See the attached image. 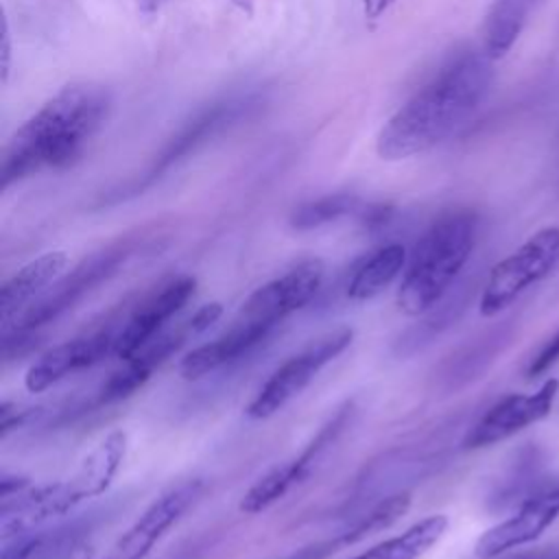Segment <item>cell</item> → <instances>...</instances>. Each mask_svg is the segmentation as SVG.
Instances as JSON below:
<instances>
[{
	"label": "cell",
	"instance_id": "6da1fadb",
	"mask_svg": "<svg viewBox=\"0 0 559 559\" xmlns=\"http://www.w3.org/2000/svg\"><path fill=\"white\" fill-rule=\"evenodd\" d=\"M491 79V59L485 52L465 50L450 59L382 124L378 155L400 162L443 144L480 107Z\"/></svg>",
	"mask_w": 559,
	"mask_h": 559
},
{
	"label": "cell",
	"instance_id": "7a4b0ae2",
	"mask_svg": "<svg viewBox=\"0 0 559 559\" xmlns=\"http://www.w3.org/2000/svg\"><path fill=\"white\" fill-rule=\"evenodd\" d=\"M111 98L103 85L72 83L52 94L9 138L0 181L11 183L44 168H66L103 127Z\"/></svg>",
	"mask_w": 559,
	"mask_h": 559
},
{
	"label": "cell",
	"instance_id": "3957f363",
	"mask_svg": "<svg viewBox=\"0 0 559 559\" xmlns=\"http://www.w3.org/2000/svg\"><path fill=\"white\" fill-rule=\"evenodd\" d=\"M478 218L456 210L437 218L415 242L397 288V308L406 317L432 310L452 288L476 245Z\"/></svg>",
	"mask_w": 559,
	"mask_h": 559
},
{
	"label": "cell",
	"instance_id": "277c9868",
	"mask_svg": "<svg viewBox=\"0 0 559 559\" xmlns=\"http://www.w3.org/2000/svg\"><path fill=\"white\" fill-rule=\"evenodd\" d=\"M559 264V227L548 225L491 266L480 295V314L496 317L522 293L546 280Z\"/></svg>",
	"mask_w": 559,
	"mask_h": 559
},
{
	"label": "cell",
	"instance_id": "5b68a950",
	"mask_svg": "<svg viewBox=\"0 0 559 559\" xmlns=\"http://www.w3.org/2000/svg\"><path fill=\"white\" fill-rule=\"evenodd\" d=\"M138 240L124 238L118 240L103 251L85 258L79 266H74L63 280H59L50 293H46L37 304H31L13 325H7L2 334H28L31 330L57 319L70 306H74L81 297H85L92 288H96L103 280L111 277L135 251Z\"/></svg>",
	"mask_w": 559,
	"mask_h": 559
},
{
	"label": "cell",
	"instance_id": "8992f818",
	"mask_svg": "<svg viewBox=\"0 0 559 559\" xmlns=\"http://www.w3.org/2000/svg\"><path fill=\"white\" fill-rule=\"evenodd\" d=\"M354 338L352 328H336L325 336L312 341L301 352L284 360L258 389L253 400L247 406V417L251 419H266L282 411L293 397H297L314 376L332 362L338 354H343Z\"/></svg>",
	"mask_w": 559,
	"mask_h": 559
},
{
	"label": "cell",
	"instance_id": "52a82bcc",
	"mask_svg": "<svg viewBox=\"0 0 559 559\" xmlns=\"http://www.w3.org/2000/svg\"><path fill=\"white\" fill-rule=\"evenodd\" d=\"M559 518V476L533 489L502 522L487 528L474 544L478 559H493L544 535Z\"/></svg>",
	"mask_w": 559,
	"mask_h": 559
},
{
	"label": "cell",
	"instance_id": "ba28073f",
	"mask_svg": "<svg viewBox=\"0 0 559 559\" xmlns=\"http://www.w3.org/2000/svg\"><path fill=\"white\" fill-rule=\"evenodd\" d=\"M323 273L325 266L319 258L299 260L286 273L255 288L242 304L236 319L275 328L314 297L323 282Z\"/></svg>",
	"mask_w": 559,
	"mask_h": 559
},
{
	"label": "cell",
	"instance_id": "9c48e42d",
	"mask_svg": "<svg viewBox=\"0 0 559 559\" xmlns=\"http://www.w3.org/2000/svg\"><path fill=\"white\" fill-rule=\"evenodd\" d=\"M559 393V380L548 378L533 393H511L496 402L463 437L465 450H478L500 443L520 430L546 419Z\"/></svg>",
	"mask_w": 559,
	"mask_h": 559
},
{
	"label": "cell",
	"instance_id": "30bf717a",
	"mask_svg": "<svg viewBox=\"0 0 559 559\" xmlns=\"http://www.w3.org/2000/svg\"><path fill=\"white\" fill-rule=\"evenodd\" d=\"M194 288L197 280L192 275H177L162 284L159 290H153L142 304H138V308L118 330L114 354L120 360L135 356L159 334L164 323L188 304V299L194 295Z\"/></svg>",
	"mask_w": 559,
	"mask_h": 559
},
{
	"label": "cell",
	"instance_id": "8fae6325",
	"mask_svg": "<svg viewBox=\"0 0 559 559\" xmlns=\"http://www.w3.org/2000/svg\"><path fill=\"white\" fill-rule=\"evenodd\" d=\"M203 491L201 480H188L157 498L109 548L103 559H144L162 535L188 511Z\"/></svg>",
	"mask_w": 559,
	"mask_h": 559
},
{
	"label": "cell",
	"instance_id": "7c38bea8",
	"mask_svg": "<svg viewBox=\"0 0 559 559\" xmlns=\"http://www.w3.org/2000/svg\"><path fill=\"white\" fill-rule=\"evenodd\" d=\"M116 336L118 332L107 328L85 336H76L44 352L24 376L26 391L41 393L57 384L59 380H63L66 376L94 367L116 349Z\"/></svg>",
	"mask_w": 559,
	"mask_h": 559
},
{
	"label": "cell",
	"instance_id": "4fadbf2b",
	"mask_svg": "<svg viewBox=\"0 0 559 559\" xmlns=\"http://www.w3.org/2000/svg\"><path fill=\"white\" fill-rule=\"evenodd\" d=\"M76 498L68 485V480L41 485V487H26L9 498H2L0 509V539H11L22 533H33L39 524L48 522L55 515L68 513L76 507Z\"/></svg>",
	"mask_w": 559,
	"mask_h": 559
},
{
	"label": "cell",
	"instance_id": "5bb4252c",
	"mask_svg": "<svg viewBox=\"0 0 559 559\" xmlns=\"http://www.w3.org/2000/svg\"><path fill=\"white\" fill-rule=\"evenodd\" d=\"M197 328L190 319L179 323L177 328L157 334L148 345H144L135 356L124 360V367L114 371L109 380L100 389V402H118L122 397H129L135 389H140L153 371L164 365L179 347L186 345L188 338L197 336Z\"/></svg>",
	"mask_w": 559,
	"mask_h": 559
},
{
	"label": "cell",
	"instance_id": "9a60e30c",
	"mask_svg": "<svg viewBox=\"0 0 559 559\" xmlns=\"http://www.w3.org/2000/svg\"><path fill=\"white\" fill-rule=\"evenodd\" d=\"M271 330L273 328L264 323L236 319L227 332L188 352L179 362V376L183 380H199L247 354L262 338H266Z\"/></svg>",
	"mask_w": 559,
	"mask_h": 559
},
{
	"label": "cell",
	"instance_id": "2e32d148",
	"mask_svg": "<svg viewBox=\"0 0 559 559\" xmlns=\"http://www.w3.org/2000/svg\"><path fill=\"white\" fill-rule=\"evenodd\" d=\"M68 262L70 258L61 249L44 251L35 260L26 262L17 273H13L2 284V290H0L2 330L11 325L28 308V304L66 271Z\"/></svg>",
	"mask_w": 559,
	"mask_h": 559
},
{
	"label": "cell",
	"instance_id": "e0dca14e",
	"mask_svg": "<svg viewBox=\"0 0 559 559\" xmlns=\"http://www.w3.org/2000/svg\"><path fill=\"white\" fill-rule=\"evenodd\" d=\"M127 452V435L116 428L107 432L79 463L76 472L68 478V485L76 498V502L85 498H96L105 493V489L116 478Z\"/></svg>",
	"mask_w": 559,
	"mask_h": 559
},
{
	"label": "cell",
	"instance_id": "ac0fdd59",
	"mask_svg": "<svg viewBox=\"0 0 559 559\" xmlns=\"http://www.w3.org/2000/svg\"><path fill=\"white\" fill-rule=\"evenodd\" d=\"M511 338V328L500 325L467 345H463L459 352H454L441 367V380L448 389H456L461 384H467L469 380L478 378L502 352V347Z\"/></svg>",
	"mask_w": 559,
	"mask_h": 559
},
{
	"label": "cell",
	"instance_id": "d6986e66",
	"mask_svg": "<svg viewBox=\"0 0 559 559\" xmlns=\"http://www.w3.org/2000/svg\"><path fill=\"white\" fill-rule=\"evenodd\" d=\"M406 262L408 253L400 242L376 249L354 269L347 284V297L354 301H367L380 295L406 269Z\"/></svg>",
	"mask_w": 559,
	"mask_h": 559
},
{
	"label": "cell",
	"instance_id": "ffe728a7",
	"mask_svg": "<svg viewBox=\"0 0 559 559\" xmlns=\"http://www.w3.org/2000/svg\"><path fill=\"white\" fill-rule=\"evenodd\" d=\"M539 0H496L483 24V52L496 61L518 41L531 11Z\"/></svg>",
	"mask_w": 559,
	"mask_h": 559
},
{
	"label": "cell",
	"instance_id": "44dd1931",
	"mask_svg": "<svg viewBox=\"0 0 559 559\" xmlns=\"http://www.w3.org/2000/svg\"><path fill=\"white\" fill-rule=\"evenodd\" d=\"M445 528L448 518L443 513H435L352 559H419L443 537Z\"/></svg>",
	"mask_w": 559,
	"mask_h": 559
},
{
	"label": "cell",
	"instance_id": "7402d4cb",
	"mask_svg": "<svg viewBox=\"0 0 559 559\" xmlns=\"http://www.w3.org/2000/svg\"><path fill=\"white\" fill-rule=\"evenodd\" d=\"M306 478V472L299 467L297 459H290L273 469H269L260 480H255L240 500V511L255 515L282 500L297 483Z\"/></svg>",
	"mask_w": 559,
	"mask_h": 559
},
{
	"label": "cell",
	"instance_id": "603a6c76",
	"mask_svg": "<svg viewBox=\"0 0 559 559\" xmlns=\"http://www.w3.org/2000/svg\"><path fill=\"white\" fill-rule=\"evenodd\" d=\"M358 207V199L349 192H334L319 197L314 201L301 203L290 214V227L306 231L321 225H328L332 221H338L345 214H352Z\"/></svg>",
	"mask_w": 559,
	"mask_h": 559
},
{
	"label": "cell",
	"instance_id": "cb8c5ba5",
	"mask_svg": "<svg viewBox=\"0 0 559 559\" xmlns=\"http://www.w3.org/2000/svg\"><path fill=\"white\" fill-rule=\"evenodd\" d=\"M240 105L238 103H229V105H218L212 111H207L205 116H201L199 120H194L179 138H175V142L168 146V151L162 155L159 166L157 168H166L173 162H177L181 155H186L190 148H194L199 142H203L207 135H212L218 127H223L225 122H229L236 114Z\"/></svg>",
	"mask_w": 559,
	"mask_h": 559
},
{
	"label": "cell",
	"instance_id": "d4e9b609",
	"mask_svg": "<svg viewBox=\"0 0 559 559\" xmlns=\"http://www.w3.org/2000/svg\"><path fill=\"white\" fill-rule=\"evenodd\" d=\"M408 507H411V493L406 491L380 500L367 515H362L356 524H352L347 531L338 535L343 539V546L356 544L373 533H380L382 528H389L408 511Z\"/></svg>",
	"mask_w": 559,
	"mask_h": 559
},
{
	"label": "cell",
	"instance_id": "484cf974",
	"mask_svg": "<svg viewBox=\"0 0 559 559\" xmlns=\"http://www.w3.org/2000/svg\"><path fill=\"white\" fill-rule=\"evenodd\" d=\"M465 301H467V299L461 297V295H454V297H450V299L443 297V299L437 304V312L428 310V312H426L428 317H426L424 321H419V325L411 328V330L404 334V338H400V349L411 347L408 352H415V349L421 347L424 343H430L443 328H448V325L459 317V312L465 308V306H463Z\"/></svg>",
	"mask_w": 559,
	"mask_h": 559
},
{
	"label": "cell",
	"instance_id": "4316f807",
	"mask_svg": "<svg viewBox=\"0 0 559 559\" xmlns=\"http://www.w3.org/2000/svg\"><path fill=\"white\" fill-rule=\"evenodd\" d=\"M44 535L39 533H22L2 542V559H35Z\"/></svg>",
	"mask_w": 559,
	"mask_h": 559
},
{
	"label": "cell",
	"instance_id": "83f0119b",
	"mask_svg": "<svg viewBox=\"0 0 559 559\" xmlns=\"http://www.w3.org/2000/svg\"><path fill=\"white\" fill-rule=\"evenodd\" d=\"M557 362H559V330L550 338H546V343L531 358V362L526 367V378H537V376L546 373Z\"/></svg>",
	"mask_w": 559,
	"mask_h": 559
},
{
	"label": "cell",
	"instance_id": "f1b7e54d",
	"mask_svg": "<svg viewBox=\"0 0 559 559\" xmlns=\"http://www.w3.org/2000/svg\"><path fill=\"white\" fill-rule=\"evenodd\" d=\"M31 415H33V408H26V406H20V404H13V402L4 400L0 404V435H2V439L11 430L20 428Z\"/></svg>",
	"mask_w": 559,
	"mask_h": 559
},
{
	"label": "cell",
	"instance_id": "f546056e",
	"mask_svg": "<svg viewBox=\"0 0 559 559\" xmlns=\"http://www.w3.org/2000/svg\"><path fill=\"white\" fill-rule=\"evenodd\" d=\"M11 59H13V41H11V26L7 13H2V33H0V81L2 85L9 83L11 74Z\"/></svg>",
	"mask_w": 559,
	"mask_h": 559
},
{
	"label": "cell",
	"instance_id": "4dcf8cb0",
	"mask_svg": "<svg viewBox=\"0 0 559 559\" xmlns=\"http://www.w3.org/2000/svg\"><path fill=\"white\" fill-rule=\"evenodd\" d=\"M343 546V539L336 535L334 539H328V542H319V544H312V546H306L301 550H297L295 555H290L288 559H323L325 555L334 552L336 548Z\"/></svg>",
	"mask_w": 559,
	"mask_h": 559
},
{
	"label": "cell",
	"instance_id": "1f68e13d",
	"mask_svg": "<svg viewBox=\"0 0 559 559\" xmlns=\"http://www.w3.org/2000/svg\"><path fill=\"white\" fill-rule=\"evenodd\" d=\"M360 4L367 20H380L395 4V0H360Z\"/></svg>",
	"mask_w": 559,
	"mask_h": 559
},
{
	"label": "cell",
	"instance_id": "d6a6232c",
	"mask_svg": "<svg viewBox=\"0 0 559 559\" xmlns=\"http://www.w3.org/2000/svg\"><path fill=\"white\" fill-rule=\"evenodd\" d=\"M31 483H28V478H24V476H2V480H0V500L2 498H9V496H13V493H17V491H22V489H26Z\"/></svg>",
	"mask_w": 559,
	"mask_h": 559
},
{
	"label": "cell",
	"instance_id": "836d02e7",
	"mask_svg": "<svg viewBox=\"0 0 559 559\" xmlns=\"http://www.w3.org/2000/svg\"><path fill=\"white\" fill-rule=\"evenodd\" d=\"M555 552L550 550H535V552H522V555H515V557H504V559H550ZM498 559V557H493Z\"/></svg>",
	"mask_w": 559,
	"mask_h": 559
},
{
	"label": "cell",
	"instance_id": "e575fe53",
	"mask_svg": "<svg viewBox=\"0 0 559 559\" xmlns=\"http://www.w3.org/2000/svg\"><path fill=\"white\" fill-rule=\"evenodd\" d=\"M550 559H559V555H552V557H550Z\"/></svg>",
	"mask_w": 559,
	"mask_h": 559
}]
</instances>
